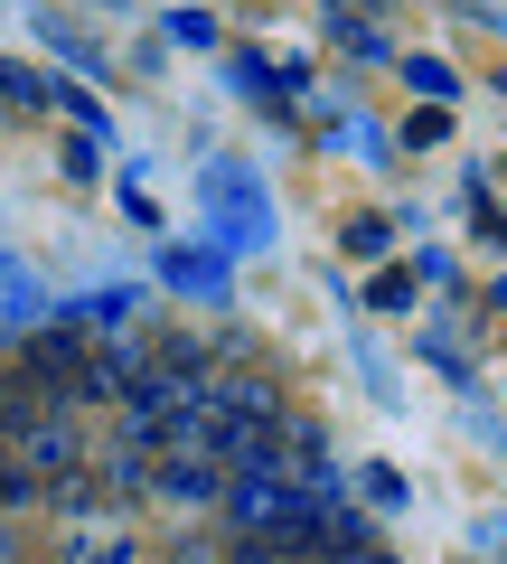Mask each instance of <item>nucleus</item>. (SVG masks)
<instances>
[{"label":"nucleus","mask_w":507,"mask_h":564,"mask_svg":"<svg viewBox=\"0 0 507 564\" xmlns=\"http://www.w3.org/2000/svg\"><path fill=\"white\" fill-rule=\"evenodd\" d=\"M0 104H20V113H47V104H57V85H47L38 66H20V57H0Z\"/></svg>","instance_id":"1"},{"label":"nucleus","mask_w":507,"mask_h":564,"mask_svg":"<svg viewBox=\"0 0 507 564\" xmlns=\"http://www.w3.org/2000/svg\"><path fill=\"white\" fill-rule=\"evenodd\" d=\"M405 76H414V85H423V95H451V85H461V76H451V66H442V57H414V66H405Z\"/></svg>","instance_id":"2"},{"label":"nucleus","mask_w":507,"mask_h":564,"mask_svg":"<svg viewBox=\"0 0 507 564\" xmlns=\"http://www.w3.org/2000/svg\"><path fill=\"white\" fill-rule=\"evenodd\" d=\"M329 564H395L386 545H348V555H329Z\"/></svg>","instance_id":"3"}]
</instances>
